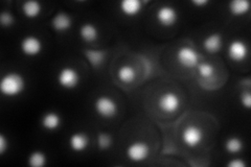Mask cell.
Returning a JSON list of instances; mask_svg holds the SVG:
<instances>
[{
  "mask_svg": "<svg viewBox=\"0 0 251 167\" xmlns=\"http://www.w3.org/2000/svg\"><path fill=\"white\" fill-rule=\"evenodd\" d=\"M42 12L41 3L37 0H28L22 4V13L28 19H35Z\"/></svg>",
  "mask_w": 251,
  "mask_h": 167,
  "instance_id": "obj_16",
  "label": "cell"
},
{
  "mask_svg": "<svg viewBox=\"0 0 251 167\" xmlns=\"http://www.w3.org/2000/svg\"><path fill=\"white\" fill-rule=\"evenodd\" d=\"M28 164L31 167H43L46 164V156L44 153L39 152H33L28 157Z\"/></svg>",
  "mask_w": 251,
  "mask_h": 167,
  "instance_id": "obj_21",
  "label": "cell"
},
{
  "mask_svg": "<svg viewBox=\"0 0 251 167\" xmlns=\"http://www.w3.org/2000/svg\"><path fill=\"white\" fill-rule=\"evenodd\" d=\"M94 110L100 117L111 119L119 112V106L112 97L101 95L94 101Z\"/></svg>",
  "mask_w": 251,
  "mask_h": 167,
  "instance_id": "obj_2",
  "label": "cell"
},
{
  "mask_svg": "<svg viewBox=\"0 0 251 167\" xmlns=\"http://www.w3.org/2000/svg\"><path fill=\"white\" fill-rule=\"evenodd\" d=\"M20 49L22 53L27 55V57H36V55L41 53L43 49V43L40 38L29 35L21 40Z\"/></svg>",
  "mask_w": 251,
  "mask_h": 167,
  "instance_id": "obj_6",
  "label": "cell"
},
{
  "mask_svg": "<svg viewBox=\"0 0 251 167\" xmlns=\"http://www.w3.org/2000/svg\"><path fill=\"white\" fill-rule=\"evenodd\" d=\"M0 22L3 27H10L14 24V17L9 12H3L0 15Z\"/></svg>",
  "mask_w": 251,
  "mask_h": 167,
  "instance_id": "obj_24",
  "label": "cell"
},
{
  "mask_svg": "<svg viewBox=\"0 0 251 167\" xmlns=\"http://www.w3.org/2000/svg\"><path fill=\"white\" fill-rule=\"evenodd\" d=\"M112 138L108 133L101 132L98 135V145L100 149H107L111 146Z\"/></svg>",
  "mask_w": 251,
  "mask_h": 167,
  "instance_id": "obj_23",
  "label": "cell"
},
{
  "mask_svg": "<svg viewBox=\"0 0 251 167\" xmlns=\"http://www.w3.org/2000/svg\"><path fill=\"white\" fill-rule=\"evenodd\" d=\"M80 73H78V71L75 68L72 66L63 67L57 75L58 85L63 89H75L80 84Z\"/></svg>",
  "mask_w": 251,
  "mask_h": 167,
  "instance_id": "obj_3",
  "label": "cell"
},
{
  "mask_svg": "<svg viewBox=\"0 0 251 167\" xmlns=\"http://www.w3.org/2000/svg\"><path fill=\"white\" fill-rule=\"evenodd\" d=\"M126 152L131 161L139 163L148 159L150 155V146L144 141H135L131 143Z\"/></svg>",
  "mask_w": 251,
  "mask_h": 167,
  "instance_id": "obj_5",
  "label": "cell"
},
{
  "mask_svg": "<svg viewBox=\"0 0 251 167\" xmlns=\"http://www.w3.org/2000/svg\"><path fill=\"white\" fill-rule=\"evenodd\" d=\"M135 75H136L135 70L129 65H125L117 71V77H119V79L122 83H125V84L132 83L134 81Z\"/></svg>",
  "mask_w": 251,
  "mask_h": 167,
  "instance_id": "obj_19",
  "label": "cell"
},
{
  "mask_svg": "<svg viewBox=\"0 0 251 167\" xmlns=\"http://www.w3.org/2000/svg\"><path fill=\"white\" fill-rule=\"evenodd\" d=\"M62 123L61 116L56 112H47L41 118V125L46 131H56Z\"/></svg>",
  "mask_w": 251,
  "mask_h": 167,
  "instance_id": "obj_15",
  "label": "cell"
},
{
  "mask_svg": "<svg viewBox=\"0 0 251 167\" xmlns=\"http://www.w3.org/2000/svg\"><path fill=\"white\" fill-rule=\"evenodd\" d=\"M203 48L209 53H217L222 48V37L218 33H214L208 35L202 42Z\"/></svg>",
  "mask_w": 251,
  "mask_h": 167,
  "instance_id": "obj_14",
  "label": "cell"
},
{
  "mask_svg": "<svg viewBox=\"0 0 251 167\" xmlns=\"http://www.w3.org/2000/svg\"><path fill=\"white\" fill-rule=\"evenodd\" d=\"M204 138L203 131L196 125H188L183 130L181 139L187 147L195 148L199 146Z\"/></svg>",
  "mask_w": 251,
  "mask_h": 167,
  "instance_id": "obj_7",
  "label": "cell"
},
{
  "mask_svg": "<svg viewBox=\"0 0 251 167\" xmlns=\"http://www.w3.org/2000/svg\"><path fill=\"white\" fill-rule=\"evenodd\" d=\"M250 10L248 0H232L229 2V12L232 16L245 15Z\"/></svg>",
  "mask_w": 251,
  "mask_h": 167,
  "instance_id": "obj_18",
  "label": "cell"
},
{
  "mask_svg": "<svg viewBox=\"0 0 251 167\" xmlns=\"http://www.w3.org/2000/svg\"><path fill=\"white\" fill-rule=\"evenodd\" d=\"M120 9L125 16L134 17L144 9V2L140 0H123L120 3Z\"/></svg>",
  "mask_w": 251,
  "mask_h": 167,
  "instance_id": "obj_13",
  "label": "cell"
},
{
  "mask_svg": "<svg viewBox=\"0 0 251 167\" xmlns=\"http://www.w3.org/2000/svg\"><path fill=\"white\" fill-rule=\"evenodd\" d=\"M25 78L22 74L14 71L4 74L0 81V92L6 97L19 96L25 90Z\"/></svg>",
  "mask_w": 251,
  "mask_h": 167,
  "instance_id": "obj_1",
  "label": "cell"
},
{
  "mask_svg": "<svg viewBox=\"0 0 251 167\" xmlns=\"http://www.w3.org/2000/svg\"><path fill=\"white\" fill-rule=\"evenodd\" d=\"M224 147L227 153L238 154L244 147V144H243V141L239 137H230L225 141Z\"/></svg>",
  "mask_w": 251,
  "mask_h": 167,
  "instance_id": "obj_20",
  "label": "cell"
},
{
  "mask_svg": "<svg viewBox=\"0 0 251 167\" xmlns=\"http://www.w3.org/2000/svg\"><path fill=\"white\" fill-rule=\"evenodd\" d=\"M156 19L163 27H172L178 21V12L171 5H162L156 12Z\"/></svg>",
  "mask_w": 251,
  "mask_h": 167,
  "instance_id": "obj_8",
  "label": "cell"
},
{
  "mask_svg": "<svg viewBox=\"0 0 251 167\" xmlns=\"http://www.w3.org/2000/svg\"><path fill=\"white\" fill-rule=\"evenodd\" d=\"M177 61L180 65L187 69L196 68L200 63V55L190 46L180 47L177 51Z\"/></svg>",
  "mask_w": 251,
  "mask_h": 167,
  "instance_id": "obj_4",
  "label": "cell"
},
{
  "mask_svg": "<svg viewBox=\"0 0 251 167\" xmlns=\"http://www.w3.org/2000/svg\"><path fill=\"white\" fill-rule=\"evenodd\" d=\"M9 148V140L3 134H0V155H4Z\"/></svg>",
  "mask_w": 251,
  "mask_h": 167,
  "instance_id": "obj_26",
  "label": "cell"
},
{
  "mask_svg": "<svg viewBox=\"0 0 251 167\" xmlns=\"http://www.w3.org/2000/svg\"><path fill=\"white\" fill-rule=\"evenodd\" d=\"M89 145V138L85 133H75L69 138V146L75 153H83Z\"/></svg>",
  "mask_w": 251,
  "mask_h": 167,
  "instance_id": "obj_12",
  "label": "cell"
},
{
  "mask_svg": "<svg viewBox=\"0 0 251 167\" xmlns=\"http://www.w3.org/2000/svg\"><path fill=\"white\" fill-rule=\"evenodd\" d=\"M80 37L86 43H92L99 38V29L92 23H85L80 27Z\"/></svg>",
  "mask_w": 251,
  "mask_h": 167,
  "instance_id": "obj_17",
  "label": "cell"
},
{
  "mask_svg": "<svg viewBox=\"0 0 251 167\" xmlns=\"http://www.w3.org/2000/svg\"><path fill=\"white\" fill-rule=\"evenodd\" d=\"M227 53H228V57L231 61L237 63L243 62L248 55V46L244 41H242V40H232L228 45Z\"/></svg>",
  "mask_w": 251,
  "mask_h": 167,
  "instance_id": "obj_10",
  "label": "cell"
},
{
  "mask_svg": "<svg viewBox=\"0 0 251 167\" xmlns=\"http://www.w3.org/2000/svg\"><path fill=\"white\" fill-rule=\"evenodd\" d=\"M227 166L228 167H246V163H245V161H243L242 159L235 158V159H231V160L227 163Z\"/></svg>",
  "mask_w": 251,
  "mask_h": 167,
  "instance_id": "obj_27",
  "label": "cell"
},
{
  "mask_svg": "<svg viewBox=\"0 0 251 167\" xmlns=\"http://www.w3.org/2000/svg\"><path fill=\"white\" fill-rule=\"evenodd\" d=\"M241 101H242V105L244 106L246 109L249 110L251 108V95H250L249 89H247L246 91L242 93Z\"/></svg>",
  "mask_w": 251,
  "mask_h": 167,
  "instance_id": "obj_25",
  "label": "cell"
},
{
  "mask_svg": "<svg viewBox=\"0 0 251 167\" xmlns=\"http://www.w3.org/2000/svg\"><path fill=\"white\" fill-rule=\"evenodd\" d=\"M196 68L198 70L199 75L204 79H208L215 74V67L214 65L209 64V63H205V62L199 63L198 66Z\"/></svg>",
  "mask_w": 251,
  "mask_h": 167,
  "instance_id": "obj_22",
  "label": "cell"
},
{
  "mask_svg": "<svg viewBox=\"0 0 251 167\" xmlns=\"http://www.w3.org/2000/svg\"><path fill=\"white\" fill-rule=\"evenodd\" d=\"M180 105H181L180 97L176 93L173 92H167L162 94L158 100V106L160 110L162 112L168 114H173L177 112L180 108Z\"/></svg>",
  "mask_w": 251,
  "mask_h": 167,
  "instance_id": "obj_9",
  "label": "cell"
},
{
  "mask_svg": "<svg viewBox=\"0 0 251 167\" xmlns=\"http://www.w3.org/2000/svg\"><path fill=\"white\" fill-rule=\"evenodd\" d=\"M73 25L72 17L66 13H58L51 19V27L58 31V33H64L67 31Z\"/></svg>",
  "mask_w": 251,
  "mask_h": 167,
  "instance_id": "obj_11",
  "label": "cell"
},
{
  "mask_svg": "<svg viewBox=\"0 0 251 167\" xmlns=\"http://www.w3.org/2000/svg\"><path fill=\"white\" fill-rule=\"evenodd\" d=\"M208 3H209V1H207V0H193L192 1V4H194L196 6H199V7L205 6Z\"/></svg>",
  "mask_w": 251,
  "mask_h": 167,
  "instance_id": "obj_28",
  "label": "cell"
}]
</instances>
